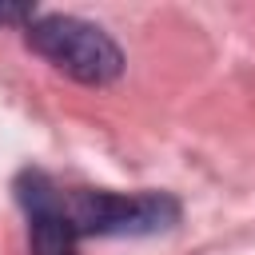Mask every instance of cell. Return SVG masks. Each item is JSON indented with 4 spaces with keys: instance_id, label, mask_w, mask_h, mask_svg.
Returning a JSON list of instances; mask_svg holds the SVG:
<instances>
[{
    "instance_id": "obj_2",
    "label": "cell",
    "mask_w": 255,
    "mask_h": 255,
    "mask_svg": "<svg viewBox=\"0 0 255 255\" xmlns=\"http://www.w3.org/2000/svg\"><path fill=\"white\" fill-rule=\"evenodd\" d=\"M64 215L72 231L84 235H151L179 219V203L163 191H92V187H60Z\"/></svg>"
},
{
    "instance_id": "obj_3",
    "label": "cell",
    "mask_w": 255,
    "mask_h": 255,
    "mask_svg": "<svg viewBox=\"0 0 255 255\" xmlns=\"http://www.w3.org/2000/svg\"><path fill=\"white\" fill-rule=\"evenodd\" d=\"M16 199H20L24 215H28V247H32V255H76L80 235L72 231V223L64 215L60 187L44 171H20Z\"/></svg>"
},
{
    "instance_id": "obj_1",
    "label": "cell",
    "mask_w": 255,
    "mask_h": 255,
    "mask_svg": "<svg viewBox=\"0 0 255 255\" xmlns=\"http://www.w3.org/2000/svg\"><path fill=\"white\" fill-rule=\"evenodd\" d=\"M24 40L36 56H44L52 68H60L80 84H112L124 72V56L116 40L80 16H60V12L36 16Z\"/></svg>"
},
{
    "instance_id": "obj_4",
    "label": "cell",
    "mask_w": 255,
    "mask_h": 255,
    "mask_svg": "<svg viewBox=\"0 0 255 255\" xmlns=\"http://www.w3.org/2000/svg\"><path fill=\"white\" fill-rule=\"evenodd\" d=\"M36 20V8L32 4H0V24H32Z\"/></svg>"
}]
</instances>
